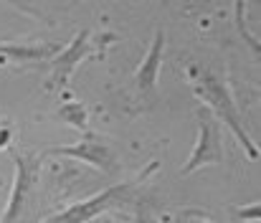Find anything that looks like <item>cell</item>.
<instances>
[{
    "label": "cell",
    "mask_w": 261,
    "mask_h": 223,
    "mask_svg": "<svg viewBox=\"0 0 261 223\" xmlns=\"http://www.w3.org/2000/svg\"><path fill=\"white\" fill-rule=\"evenodd\" d=\"M190 71H193L195 94L203 96V102L211 107L208 112H211L218 122H223V125L236 135L239 145L246 150L249 160H259V147L254 145V140L249 137V132H246L244 122H241V114H239V107H236V99H233L228 84L221 81L218 76H213L211 71H200V69H195V66H193Z\"/></svg>",
    "instance_id": "cell-1"
},
{
    "label": "cell",
    "mask_w": 261,
    "mask_h": 223,
    "mask_svg": "<svg viewBox=\"0 0 261 223\" xmlns=\"http://www.w3.org/2000/svg\"><path fill=\"white\" fill-rule=\"evenodd\" d=\"M221 162H223L221 125L205 107H200L198 109V140H195V147L190 152L188 162L180 167V172L190 175V172H195L205 165H221Z\"/></svg>",
    "instance_id": "cell-2"
},
{
    "label": "cell",
    "mask_w": 261,
    "mask_h": 223,
    "mask_svg": "<svg viewBox=\"0 0 261 223\" xmlns=\"http://www.w3.org/2000/svg\"><path fill=\"white\" fill-rule=\"evenodd\" d=\"M135 185H137V180H127V183L112 185V188L96 193L94 198H87L84 203L69 206L66 211H61L59 216L48 218L46 223H89L91 218H96L99 213H104V211H109V208H117V206H122L124 201H129L132 193H135Z\"/></svg>",
    "instance_id": "cell-3"
},
{
    "label": "cell",
    "mask_w": 261,
    "mask_h": 223,
    "mask_svg": "<svg viewBox=\"0 0 261 223\" xmlns=\"http://www.w3.org/2000/svg\"><path fill=\"white\" fill-rule=\"evenodd\" d=\"M13 162H15V180H13V188H10L8 208L0 216V223H15L23 216V208L31 198V190H33L38 170H41V157H33V155L13 152Z\"/></svg>",
    "instance_id": "cell-4"
},
{
    "label": "cell",
    "mask_w": 261,
    "mask_h": 223,
    "mask_svg": "<svg viewBox=\"0 0 261 223\" xmlns=\"http://www.w3.org/2000/svg\"><path fill=\"white\" fill-rule=\"evenodd\" d=\"M41 157H71V160H79V162H87L91 167L107 172V175H114L117 172V157L114 152L107 147L104 142H99V137L89 135L87 140L76 142V145H69V147H48L41 152Z\"/></svg>",
    "instance_id": "cell-5"
},
{
    "label": "cell",
    "mask_w": 261,
    "mask_h": 223,
    "mask_svg": "<svg viewBox=\"0 0 261 223\" xmlns=\"http://www.w3.org/2000/svg\"><path fill=\"white\" fill-rule=\"evenodd\" d=\"M94 54V48H91V33L89 31H79L76 36H74V41L66 46V48H61L54 59H51V81L56 84V86H66L69 84V76L74 74V69L89 59Z\"/></svg>",
    "instance_id": "cell-6"
},
{
    "label": "cell",
    "mask_w": 261,
    "mask_h": 223,
    "mask_svg": "<svg viewBox=\"0 0 261 223\" xmlns=\"http://www.w3.org/2000/svg\"><path fill=\"white\" fill-rule=\"evenodd\" d=\"M163 48H165V33L158 31L155 38H152L150 51L145 54L142 64L135 71V86L140 89L142 96H150L158 86V74H160V66H163Z\"/></svg>",
    "instance_id": "cell-7"
},
{
    "label": "cell",
    "mask_w": 261,
    "mask_h": 223,
    "mask_svg": "<svg viewBox=\"0 0 261 223\" xmlns=\"http://www.w3.org/2000/svg\"><path fill=\"white\" fill-rule=\"evenodd\" d=\"M61 51V46L56 43H38V46H0V56L10 59V61H43V59H54Z\"/></svg>",
    "instance_id": "cell-8"
},
{
    "label": "cell",
    "mask_w": 261,
    "mask_h": 223,
    "mask_svg": "<svg viewBox=\"0 0 261 223\" xmlns=\"http://www.w3.org/2000/svg\"><path fill=\"white\" fill-rule=\"evenodd\" d=\"M59 117L64 119V122H69V125H74L76 130H89V122H87V109H84V104H79V102H66L61 109H59Z\"/></svg>",
    "instance_id": "cell-9"
},
{
    "label": "cell",
    "mask_w": 261,
    "mask_h": 223,
    "mask_svg": "<svg viewBox=\"0 0 261 223\" xmlns=\"http://www.w3.org/2000/svg\"><path fill=\"white\" fill-rule=\"evenodd\" d=\"M236 213H239L241 218H246V216H249L251 221H259V203H254L251 208H239Z\"/></svg>",
    "instance_id": "cell-10"
},
{
    "label": "cell",
    "mask_w": 261,
    "mask_h": 223,
    "mask_svg": "<svg viewBox=\"0 0 261 223\" xmlns=\"http://www.w3.org/2000/svg\"><path fill=\"white\" fill-rule=\"evenodd\" d=\"M10 142V127H3L0 125V147H5Z\"/></svg>",
    "instance_id": "cell-11"
},
{
    "label": "cell",
    "mask_w": 261,
    "mask_h": 223,
    "mask_svg": "<svg viewBox=\"0 0 261 223\" xmlns=\"http://www.w3.org/2000/svg\"><path fill=\"white\" fill-rule=\"evenodd\" d=\"M0 185H3V180H0Z\"/></svg>",
    "instance_id": "cell-12"
}]
</instances>
